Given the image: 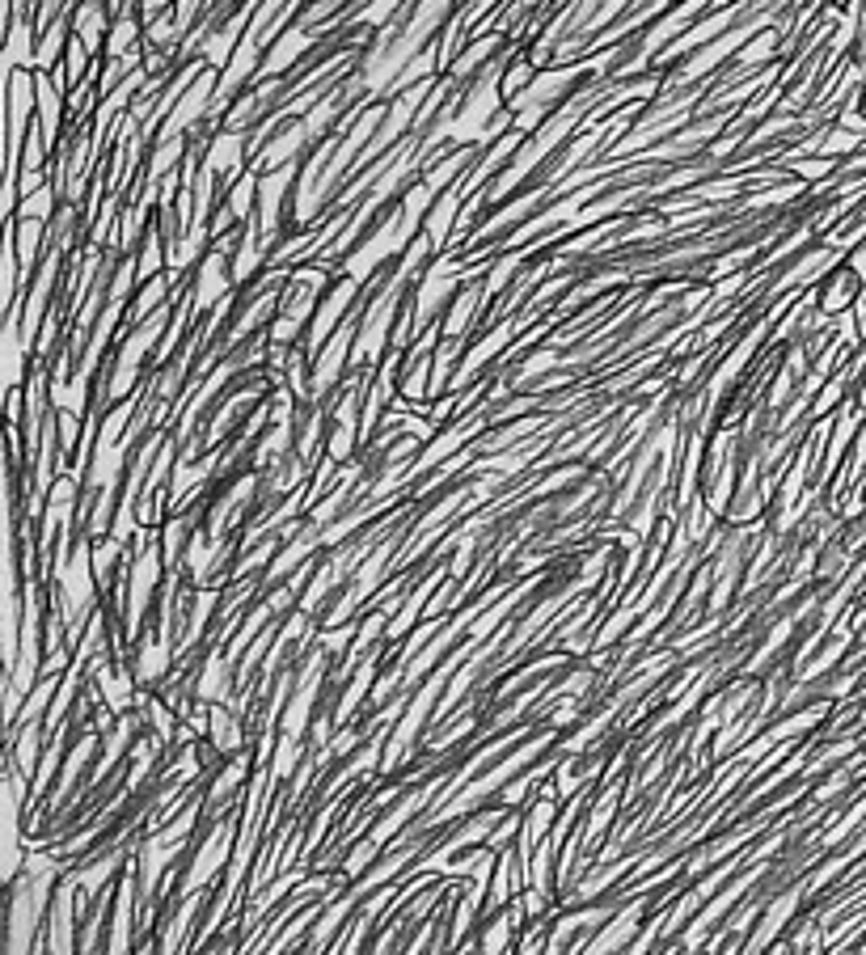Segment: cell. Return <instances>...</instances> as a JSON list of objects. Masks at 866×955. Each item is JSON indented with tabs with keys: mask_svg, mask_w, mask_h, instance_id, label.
Instances as JSON below:
<instances>
[{
	"mask_svg": "<svg viewBox=\"0 0 866 955\" xmlns=\"http://www.w3.org/2000/svg\"><path fill=\"white\" fill-rule=\"evenodd\" d=\"M854 300H863V279L854 276V267H833L816 292V309L824 318H837V314H849Z\"/></svg>",
	"mask_w": 866,
	"mask_h": 955,
	"instance_id": "1",
	"label": "cell"
},
{
	"mask_svg": "<svg viewBox=\"0 0 866 955\" xmlns=\"http://www.w3.org/2000/svg\"><path fill=\"white\" fill-rule=\"evenodd\" d=\"M208 736H211V748L216 753H241V744H246V727L237 719V706L229 702H211V719H208Z\"/></svg>",
	"mask_w": 866,
	"mask_h": 955,
	"instance_id": "2",
	"label": "cell"
},
{
	"mask_svg": "<svg viewBox=\"0 0 866 955\" xmlns=\"http://www.w3.org/2000/svg\"><path fill=\"white\" fill-rule=\"evenodd\" d=\"M241 783H246V757L237 753V762L225 765V774H220V778L211 783L208 804H211V807H225V804L232 799V795H241Z\"/></svg>",
	"mask_w": 866,
	"mask_h": 955,
	"instance_id": "3",
	"label": "cell"
},
{
	"mask_svg": "<svg viewBox=\"0 0 866 955\" xmlns=\"http://www.w3.org/2000/svg\"><path fill=\"white\" fill-rule=\"evenodd\" d=\"M300 757H305V740H300V736H279V744H275V762H271V778H275V783L292 778L296 765H300Z\"/></svg>",
	"mask_w": 866,
	"mask_h": 955,
	"instance_id": "4",
	"label": "cell"
},
{
	"mask_svg": "<svg viewBox=\"0 0 866 955\" xmlns=\"http://www.w3.org/2000/svg\"><path fill=\"white\" fill-rule=\"evenodd\" d=\"M685 119H689V110H680V115H676V119H668V123H664V131L673 128V123H685ZM651 136H659V128H647V131H634L630 140H626V149H634V145H643V140H651Z\"/></svg>",
	"mask_w": 866,
	"mask_h": 955,
	"instance_id": "5",
	"label": "cell"
},
{
	"mask_svg": "<svg viewBox=\"0 0 866 955\" xmlns=\"http://www.w3.org/2000/svg\"><path fill=\"white\" fill-rule=\"evenodd\" d=\"M765 955H795V943H774Z\"/></svg>",
	"mask_w": 866,
	"mask_h": 955,
	"instance_id": "6",
	"label": "cell"
},
{
	"mask_svg": "<svg viewBox=\"0 0 866 955\" xmlns=\"http://www.w3.org/2000/svg\"><path fill=\"white\" fill-rule=\"evenodd\" d=\"M858 402H863V406H866V377H863V394H858Z\"/></svg>",
	"mask_w": 866,
	"mask_h": 955,
	"instance_id": "7",
	"label": "cell"
}]
</instances>
